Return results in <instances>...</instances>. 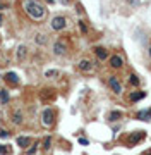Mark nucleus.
<instances>
[{
    "mask_svg": "<svg viewBox=\"0 0 151 155\" xmlns=\"http://www.w3.org/2000/svg\"><path fill=\"white\" fill-rule=\"evenodd\" d=\"M136 117H137L139 121H151V107L146 109V110H139L136 114Z\"/></svg>",
    "mask_w": 151,
    "mask_h": 155,
    "instance_id": "nucleus-14",
    "label": "nucleus"
},
{
    "mask_svg": "<svg viewBox=\"0 0 151 155\" xmlns=\"http://www.w3.org/2000/svg\"><path fill=\"white\" fill-rule=\"evenodd\" d=\"M77 24H79V29H81V33H83V35H86V33H88V26L84 24V21H79Z\"/></svg>",
    "mask_w": 151,
    "mask_h": 155,
    "instance_id": "nucleus-25",
    "label": "nucleus"
},
{
    "mask_svg": "<svg viewBox=\"0 0 151 155\" xmlns=\"http://www.w3.org/2000/svg\"><path fill=\"white\" fill-rule=\"evenodd\" d=\"M146 97V91H132V93L129 95V100L134 104V102H139V100H143Z\"/></svg>",
    "mask_w": 151,
    "mask_h": 155,
    "instance_id": "nucleus-15",
    "label": "nucleus"
},
{
    "mask_svg": "<svg viewBox=\"0 0 151 155\" xmlns=\"http://www.w3.org/2000/svg\"><path fill=\"white\" fill-rule=\"evenodd\" d=\"M11 121L12 124H16V126H21L24 122V114L21 109H14V110L11 112Z\"/></svg>",
    "mask_w": 151,
    "mask_h": 155,
    "instance_id": "nucleus-7",
    "label": "nucleus"
},
{
    "mask_svg": "<svg viewBox=\"0 0 151 155\" xmlns=\"http://www.w3.org/2000/svg\"><path fill=\"white\" fill-rule=\"evenodd\" d=\"M95 55L98 57V61H106L108 59V50L106 48H103V47H96L95 48Z\"/></svg>",
    "mask_w": 151,
    "mask_h": 155,
    "instance_id": "nucleus-12",
    "label": "nucleus"
},
{
    "mask_svg": "<svg viewBox=\"0 0 151 155\" xmlns=\"http://www.w3.org/2000/svg\"><path fill=\"white\" fill-rule=\"evenodd\" d=\"M122 117H124V112L122 110H112V112H110V116H108V119H110L112 122H117V121H120Z\"/></svg>",
    "mask_w": 151,
    "mask_h": 155,
    "instance_id": "nucleus-18",
    "label": "nucleus"
},
{
    "mask_svg": "<svg viewBox=\"0 0 151 155\" xmlns=\"http://www.w3.org/2000/svg\"><path fill=\"white\" fill-rule=\"evenodd\" d=\"M108 62H110V67H113V69H120V67L124 66V59L118 54H113V55L108 57Z\"/></svg>",
    "mask_w": 151,
    "mask_h": 155,
    "instance_id": "nucleus-8",
    "label": "nucleus"
},
{
    "mask_svg": "<svg viewBox=\"0 0 151 155\" xmlns=\"http://www.w3.org/2000/svg\"><path fill=\"white\" fill-rule=\"evenodd\" d=\"M41 100H45V102H50V100L55 98V90H41V93H39Z\"/></svg>",
    "mask_w": 151,
    "mask_h": 155,
    "instance_id": "nucleus-13",
    "label": "nucleus"
},
{
    "mask_svg": "<svg viewBox=\"0 0 151 155\" xmlns=\"http://www.w3.org/2000/svg\"><path fill=\"white\" fill-rule=\"evenodd\" d=\"M129 83L132 84V86H139L141 79H139L137 76H136V74H131V76H129Z\"/></svg>",
    "mask_w": 151,
    "mask_h": 155,
    "instance_id": "nucleus-21",
    "label": "nucleus"
},
{
    "mask_svg": "<svg viewBox=\"0 0 151 155\" xmlns=\"http://www.w3.org/2000/svg\"><path fill=\"white\" fill-rule=\"evenodd\" d=\"M149 55H151V47H149Z\"/></svg>",
    "mask_w": 151,
    "mask_h": 155,
    "instance_id": "nucleus-31",
    "label": "nucleus"
},
{
    "mask_svg": "<svg viewBox=\"0 0 151 155\" xmlns=\"http://www.w3.org/2000/svg\"><path fill=\"white\" fill-rule=\"evenodd\" d=\"M53 54L58 57L65 55L67 54V43L64 41V40H57L55 43H53Z\"/></svg>",
    "mask_w": 151,
    "mask_h": 155,
    "instance_id": "nucleus-6",
    "label": "nucleus"
},
{
    "mask_svg": "<svg viewBox=\"0 0 151 155\" xmlns=\"http://www.w3.org/2000/svg\"><path fill=\"white\" fill-rule=\"evenodd\" d=\"M79 143L81 145H88V140L86 138H79Z\"/></svg>",
    "mask_w": 151,
    "mask_h": 155,
    "instance_id": "nucleus-27",
    "label": "nucleus"
},
{
    "mask_svg": "<svg viewBox=\"0 0 151 155\" xmlns=\"http://www.w3.org/2000/svg\"><path fill=\"white\" fill-rule=\"evenodd\" d=\"M0 9H4V2L2 0H0Z\"/></svg>",
    "mask_w": 151,
    "mask_h": 155,
    "instance_id": "nucleus-30",
    "label": "nucleus"
},
{
    "mask_svg": "<svg viewBox=\"0 0 151 155\" xmlns=\"http://www.w3.org/2000/svg\"><path fill=\"white\" fill-rule=\"evenodd\" d=\"M50 148H52V138L46 136V138L43 140V150H50Z\"/></svg>",
    "mask_w": 151,
    "mask_h": 155,
    "instance_id": "nucleus-24",
    "label": "nucleus"
},
{
    "mask_svg": "<svg viewBox=\"0 0 151 155\" xmlns=\"http://www.w3.org/2000/svg\"><path fill=\"white\" fill-rule=\"evenodd\" d=\"M58 76H60V72L57 71V69H48L45 72V78H48V79H53V78H58Z\"/></svg>",
    "mask_w": 151,
    "mask_h": 155,
    "instance_id": "nucleus-20",
    "label": "nucleus"
},
{
    "mask_svg": "<svg viewBox=\"0 0 151 155\" xmlns=\"http://www.w3.org/2000/svg\"><path fill=\"white\" fill-rule=\"evenodd\" d=\"M38 147H39L38 143H33L31 147H29V148H26V153H28V155H33V153H36V150H38Z\"/></svg>",
    "mask_w": 151,
    "mask_h": 155,
    "instance_id": "nucleus-23",
    "label": "nucleus"
},
{
    "mask_svg": "<svg viewBox=\"0 0 151 155\" xmlns=\"http://www.w3.org/2000/svg\"><path fill=\"white\" fill-rule=\"evenodd\" d=\"M9 102H11L9 91H7V90H0V104H2V105H7Z\"/></svg>",
    "mask_w": 151,
    "mask_h": 155,
    "instance_id": "nucleus-17",
    "label": "nucleus"
},
{
    "mask_svg": "<svg viewBox=\"0 0 151 155\" xmlns=\"http://www.w3.org/2000/svg\"><path fill=\"white\" fill-rule=\"evenodd\" d=\"M50 26H52L53 31H62V29L67 28V19L64 16H55V17H52Z\"/></svg>",
    "mask_w": 151,
    "mask_h": 155,
    "instance_id": "nucleus-3",
    "label": "nucleus"
},
{
    "mask_svg": "<svg viewBox=\"0 0 151 155\" xmlns=\"http://www.w3.org/2000/svg\"><path fill=\"white\" fill-rule=\"evenodd\" d=\"M58 2H60V4H64V5H69V4H71V0H58Z\"/></svg>",
    "mask_w": 151,
    "mask_h": 155,
    "instance_id": "nucleus-28",
    "label": "nucleus"
},
{
    "mask_svg": "<svg viewBox=\"0 0 151 155\" xmlns=\"http://www.w3.org/2000/svg\"><path fill=\"white\" fill-rule=\"evenodd\" d=\"M23 9L33 21H43L46 17V7L39 0H24Z\"/></svg>",
    "mask_w": 151,
    "mask_h": 155,
    "instance_id": "nucleus-1",
    "label": "nucleus"
},
{
    "mask_svg": "<svg viewBox=\"0 0 151 155\" xmlns=\"http://www.w3.org/2000/svg\"><path fill=\"white\" fill-rule=\"evenodd\" d=\"M46 40H48V38H46V35H43V33H38L36 36H34V41H36L38 45H45Z\"/></svg>",
    "mask_w": 151,
    "mask_h": 155,
    "instance_id": "nucleus-19",
    "label": "nucleus"
},
{
    "mask_svg": "<svg viewBox=\"0 0 151 155\" xmlns=\"http://www.w3.org/2000/svg\"><path fill=\"white\" fill-rule=\"evenodd\" d=\"M108 86L112 88V91L115 95H122L124 93V86H122V83H120L118 76H110L108 78Z\"/></svg>",
    "mask_w": 151,
    "mask_h": 155,
    "instance_id": "nucleus-4",
    "label": "nucleus"
},
{
    "mask_svg": "<svg viewBox=\"0 0 151 155\" xmlns=\"http://www.w3.org/2000/svg\"><path fill=\"white\" fill-rule=\"evenodd\" d=\"M12 153V148L9 145H0V155H9Z\"/></svg>",
    "mask_w": 151,
    "mask_h": 155,
    "instance_id": "nucleus-22",
    "label": "nucleus"
},
{
    "mask_svg": "<svg viewBox=\"0 0 151 155\" xmlns=\"http://www.w3.org/2000/svg\"><path fill=\"white\" fill-rule=\"evenodd\" d=\"M53 122H55V110L50 109V107H46L45 110L41 112V124L45 127H52Z\"/></svg>",
    "mask_w": 151,
    "mask_h": 155,
    "instance_id": "nucleus-2",
    "label": "nucleus"
},
{
    "mask_svg": "<svg viewBox=\"0 0 151 155\" xmlns=\"http://www.w3.org/2000/svg\"><path fill=\"white\" fill-rule=\"evenodd\" d=\"M144 131H134V133L131 134V136H129L127 140H124V141H125V143H127V147H134L136 143H139V141H143V140H144Z\"/></svg>",
    "mask_w": 151,
    "mask_h": 155,
    "instance_id": "nucleus-5",
    "label": "nucleus"
},
{
    "mask_svg": "<svg viewBox=\"0 0 151 155\" xmlns=\"http://www.w3.org/2000/svg\"><path fill=\"white\" fill-rule=\"evenodd\" d=\"M26 54H28V48H26L24 45H19V47H17V55H16L17 62H23L24 57H26Z\"/></svg>",
    "mask_w": 151,
    "mask_h": 155,
    "instance_id": "nucleus-16",
    "label": "nucleus"
},
{
    "mask_svg": "<svg viewBox=\"0 0 151 155\" xmlns=\"http://www.w3.org/2000/svg\"><path fill=\"white\" fill-rule=\"evenodd\" d=\"M17 145L23 150H26L33 145V138H29V136H19V138H17Z\"/></svg>",
    "mask_w": 151,
    "mask_h": 155,
    "instance_id": "nucleus-11",
    "label": "nucleus"
},
{
    "mask_svg": "<svg viewBox=\"0 0 151 155\" xmlns=\"http://www.w3.org/2000/svg\"><path fill=\"white\" fill-rule=\"evenodd\" d=\"M2 24H4V16L0 14V26H2Z\"/></svg>",
    "mask_w": 151,
    "mask_h": 155,
    "instance_id": "nucleus-29",
    "label": "nucleus"
},
{
    "mask_svg": "<svg viewBox=\"0 0 151 155\" xmlns=\"http://www.w3.org/2000/svg\"><path fill=\"white\" fill-rule=\"evenodd\" d=\"M77 67H79V71H83V72H93V62L90 59H81Z\"/></svg>",
    "mask_w": 151,
    "mask_h": 155,
    "instance_id": "nucleus-10",
    "label": "nucleus"
},
{
    "mask_svg": "<svg viewBox=\"0 0 151 155\" xmlns=\"http://www.w3.org/2000/svg\"><path fill=\"white\" fill-rule=\"evenodd\" d=\"M4 81H5V83H9L11 84V86H17V84H19V76H17L16 72H5V74H4Z\"/></svg>",
    "mask_w": 151,
    "mask_h": 155,
    "instance_id": "nucleus-9",
    "label": "nucleus"
},
{
    "mask_svg": "<svg viewBox=\"0 0 151 155\" xmlns=\"http://www.w3.org/2000/svg\"><path fill=\"white\" fill-rule=\"evenodd\" d=\"M9 136V131H5V129H0V138H7Z\"/></svg>",
    "mask_w": 151,
    "mask_h": 155,
    "instance_id": "nucleus-26",
    "label": "nucleus"
}]
</instances>
